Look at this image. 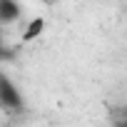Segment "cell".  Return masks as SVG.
I'll use <instances>...</instances> for the list:
<instances>
[{
  "mask_svg": "<svg viewBox=\"0 0 127 127\" xmlns=\"http://www.w3.org/2000/svg\"><path fill=\"white\" fill-rule=\"evenodd\" d=\"M0 105L8 112H23V107H25L20 90L13 85V80L8 75H0Z\"/></svg>",
  "mask_w": 127,
  "mask_h": 127,
  "instance_id": "6da1fadb",
  "label": "cell"
},
{
  "mask_svg": "<svg viewBox=\"0 0 127 127\" xmlns=\"http://www.w3.org/2000/svg\"><path fill=\"white\" fill-rule=\"evenodd\" d=\"M115 127H127V120H120V122H117Z\"/></svg>",
  "mask_w": 127,
  "mask_h": 127,
  "instance_id": "277c9868",
  "label": "cell"
},
{
  "mask_svg": "<svg viewBox=\"0 0 127 127\" xmlns=\"http://www.w3.org/2000/svg\"><path fill=\"white\" fill-rule=\"evenodd\" d=\"M20 18V5L13 0H0V23H13Z\"/></svg>",
  "mask_w": 127,
  "mask_h": 127,
  "instance_id": "7a4b0ae2",
  "label": "cell"
},
{
  "mask_svg": "<svg viewBox=\"0 0 127 127\" xmlns=\"http://www.w3.org/2000/svg\"><path fill=\"white\" fill-rule=\"evenodd\" d=\"M42 30H45V20H42V18H32V20L28 23L25 32H23V42H32L35 37L42 35Z\"/></svg>",
  "mask_w": 127,
  "mask_h": 127,
  "instance_id": "3957f363",
  "label": "cell"
}]
</instances>
